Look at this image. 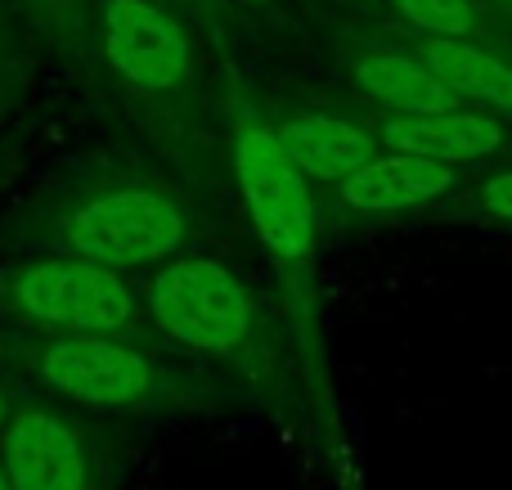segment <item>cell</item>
Listing matches in <instances>:
<instances>
[{"label": "cell", "mask_w": 512, "mask_h": 490, "mask_svg": "<svg viewBox=\"0 0 512 490\" xmlns=\"http://www.w3.org/2000/svg\"><path fill=\"white\" fill-rule=\"evenodd\" d=\"M185 207L144 185H117L59 221V243L99 266H149L185 243Z\"/></svg>", "instance_id": "cell-2"}, {"label": "cell", "mask_w": 512, "mask_h": 490, "mask_svg": "<svg viewBox=\"0 0 512 490\" xmlns=\"http://www.w3.org/2000/svg\"><path fill=\"white\" fill-rule=\"evenodd\" d=\"M153 320L162 333L194 351H212V356H230L248 342L252 333V297L225 266L203 257L171 261L158 270L149 288Z\"/></svg>", "instance_id": "cell-3"}, {"label": "cell", "mask_w": 512, "mask_h": 490, "mask_svg": "<svg viewBox=\"0 0 512 490\" xmlns=\"http://www.w3.org/2000/svg\"><path fill=\"white\" fill-rule=\"evenodd\" d=\"M459 194V167L418 158V153H373L364 167H355L346 180H337V198L351 212L369 216H396V212H418L441 198Z\"/></svg>", "instance_id": "cell-8"}, {"label": "cell", "mask_w": 512, "mask_h": 490, "mask_svg": "<svg viewBox=\"0 0 512 490\" xmlns=\"http://www.w3.org/2000/svg\"><path fill=\"white\" fill-rule=\"evenodd\" d=\"M283 153L306 171L310 180H346L355 167L382 153V140L360 122H346V117H333V113H288L279 126Z\"/></svg>", "instance_id": "cell-10"}, {"label": "cell", "mask_w": 512, "mask_h": 490, "mask_svg": "<svg viewBox=\"0 0 512 490\" xmlns=\"http://www.w3.org/2000/svg\"><path fill=\"white\" fill-rule=\"evenodd\" d=\"M382 149L418 153V158L445 162V167H477L504 149V126L486 108H436V113H387L373 131Z\"/></svg>", "instance_id": "cell-7"}, {"label": "cell", "mask_w": 512, "mask_h": 490, "mask_svg": "<svg viewBox=\"0 0 512 490\" xmlns=\"http://www.w3.org/2000/svg\"><path fill=\"white\" fill-rule=\"evenodd\" d=\"M41 378L68 401L95 410H131L153 396V365L113 338H68L45 347Z\"/></svg>", "instance_id": "cell-6"}, {"label": "cell", "mask_w": 512, "mask_h": 490, "mask_svg": "<svg viewBox=\"0 0 512 490\" xmlns=\"http://www.w3.org/2000/svg\"><path fill=\"white\" fill-rule=\"evenodd\" d=\"M0 423H5V396H0Z\"/></svg>", "instance_id": "cell-16"}, {"label": "cell", "mask_w": 512, "mask_h": 490, "mask_svg": "<svg viewBox=\"0 0 512 490\" xmlns=\"http://www.w3.org/2000/svg\"><path fill=\"white\" fill-rule=\"evenodd\" d=\"M14 302L32 320L77 333H113L135 311L131 288L113 275V266H99L86 257H54L18 270Z\"/></svg>", "instance_id": "cell-4"}, {"label": "cell", "mask_w": 512, "mask_h": 490, "mask_svg": "<svg viewBox=\"0 0 512 490\" xmlns=\"http://www.w3.org/2000/svg\"><path fill=\"white\" fill-rule=\"evenodd\" d=\"M472 207H477L481 216H490V221L512 225V167H499V171H490V176H481L477 185H472Z\"/></svg>", "instance_id": "cell-14"}, {"label": "cell", "mask_w": 512, "mask_h": 490, "mask_svg": "<svg viewBox=\"0 0 512 490\" xmlns=\"http://www.w3.org/2000/svg\"><path fill=\"white\" fill-rule=\"evenodd\" d=\"M0 490H14V486H9V473H5V464H0Z\"/></svg>", "instance_id": "cell-15"}, {"label": "cell", "mask_w": 512, "mask_h": 490, "mask_svg": "<svg viewBox=\"0 0 512 490\" xmlns=\"http://www.w3.org/2000/svg\"><path fill=\"white\" fill-rule=\"evenodd\" d=\"M436 77L463 99V104L490 108V113L512 117V59L486 50L477 36H423L418 45Z\"/></svg>", "instance_id": "cell-11"}, {"label": "cell", "mask_w": 512, "mask_h": 490, "mask_svg": "<svg viewBox=\"0 0 512 490\" xmlns=\"http://www.w3.org/2000/svg\"><path fill=\"white\" fill-rule=\"evenodd\" d=\"M5 473L14 490H86V455L54 414H18L5 432Z\"/></svg>", "instance_id": "cell-9"}, {"label": "cell", "mask_w": 512, "mask_h": 490, "mask_svg": "<svg viewBox=\"0 0 512 490\" xmlns=\"http://www.w3.org/2000/svg\"><path fill=\"white\" fill-rule=\"evenodd\" d=\"M99 32L104 59L140 95H171L194 72V45L185 27L153 0H104Z\"/></svg>", "instance_id": "cell-5"}, {"label": "cell", "mask_w": 512, "mask_h": 490, "mask_svg": "<svg viewBox=\"0 0 512 490\" xmlns=\"http://www.w3.org/2000/svg\"><path fill=\"white\" fill-rule=\"evenodd\" d=\"M355 86L387 113H436V108L463 104L436 68L423 54H400V50H364L351 63Z\"/></svg>", "instance_id": "cell-12"}, {"label": "cell", "mask_w": 512, "mask_h": 490, "mask_svg": "<svg viewBox=\"0 0 512 490\" xmlns=\"http://www.w3.org/2000/svg\"><path fill=\"white\" fill-rule=\"evenodd\" d=\"M391 5L423 36H477L481 32L477 0H391Z\"/></svg>", "instance_id": "cell-13"}, {"label": "cell", "mask_w": 512, "mask_h": 490, "mask_svg": "<svg viewBox=\"0 0 512 490\" xmlns=\"http://www.w3.org/2000/svg\"><path fill=\"white\" fill-rule=\"evenodd\" d=\"M234 176L248 207L252 230L288 266H310L315 257V198L306 171L283 153L274 126L243 117L234 131Z\"/></svg>", "instance_id": "cell-1"}]
</instances>
